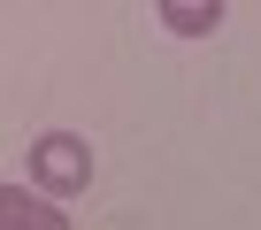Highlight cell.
Masks as SVG:
<instances>
[{
  "label": "cell",
  "instance_id": "cell-1",
  "mask_svg": "<svg viewBox=\"0 0 261 230\" xmlns=\"http://www.w3.org/2000/svg\"><path fill=\"white\" fill-rule=\"evenodd\" d=\"M23 184L46 192L54 207H62V199H85V184H92V146H85L77 131H39L31 154H23Z\"/></svg>",
  "mask_w": 261,
  "mask_h": 230
},
{
  "label": "cell",
  "instance_id": "cell-2",
  "mask_svg": "<svg viewBox=\"0 0 261 230\" xmlns=\"http://www.w3.org/2000/svg\"><path fill=\"white\" fill-rule=\"evenodd\" d=\"M0 230H77V222H69V207H54L31 184H0Z\"/></svg>",
  "mask_w": 261,
  "mask_h": 230
},
{
  "label": "cell",
  "instance_id": "cell-3",
  "mask_svg": "<svg viewBox=\"0 0 261 230\" xmlns=\"http://www.w3.org/2000/svg\"><path fill=\"white\" fill-rule=\"evenodd\" d=\"M177 39H215L223 31V8H215V0H162V8H154Z\"/></svg>",
  "mask_w": 261,
  "mask_h": 230
}]
</instances>
